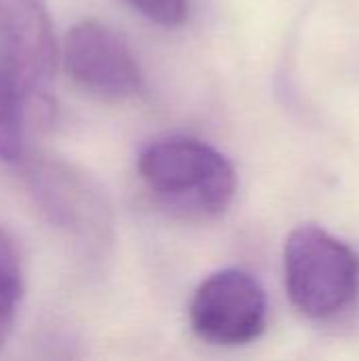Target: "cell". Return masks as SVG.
<instances>
[{"label":"cell","instance_id":"9c48e42d","mask_svg":"<svg viewBox=\"0 0 359 361\" xmlns=\"http://www.w3.org/2000/svg\"><path fill=\"white\" fill-rule=\"evenodd\" d=\"M133 8L146 15L150 21L167 27L182 25L188 17L190 0H127Z\"/></svg>","mask_w":359,"mask_h":361},{"label":"cell","instance_id":"ba28073f","mask_svg":"<svg viewBox=\"0 0 359 361\" xmlns=\"http://www.w3.org/2000/svg\"><path fill=\"white\" fill-rule=\"evenodd\" d=\"M23 296V273L13 239L0 228V351L6 345Z\"/></svg>","mask_w":359,"mask_h":361},{"label":"cell","instance_id":"6da1fadb","mask_svg":"<svg viewBox=\"0 0 359 361\" xmlns=\"http://www.w3.org/2000/svg\"><path fill=\"white\" fill-rule=\"evenodd\" d=\"M138 171L154 199L190 220L222 216L237 195L233 163L212 144L195 137H165L146 146Z\"/></svg>","mask_w":359,"mask_h":361},{"label":"cell","instance_id":"277c9868","mask_svg":"<svg viewBox=\"0 0 359 361\" xmlns=\"http://www.w3.org/2000/svg\"><path fill=\"white\" fill-rule=\"evenodd\" d=\"M0 42L25 89L30 118H47L57 70V42L47 0H0Z\"/></svg>","mask_w":359,"mask_h":361},{"label":"cell","instance_id":"5b68a950","mask_svg":"<svg viewBox=\"0 0 359 361\" xmlns=\"http://www.w3.org/2000/svg\"><path fill=\"white\" fill-rule=\"evenodd\" d=\"M70 78L102 99H127L144 89V74L127 42L106 23L78 21L63 42Z\"/></svg>","mask_w":359,"mask_h":361},{"label":"cell","instance_id":"8992f818","mask_svg":"<svg viewBox=\"0 0 359 361\" xmlns=\"http://www.w3.org/2000/svg\"><path fill=\"white\" fill-rule=\"evenodd\" d=\"M32 190L51 222L59 224L85 245H99L106 239V205L91 184L57 163H40L30 171Z\"/></svg>","mask_w":359,"mask_h":361},{"label":"cell","instance_id":"52a82bcc","mask_svg":"<svg viewBox=\"0 0 359 361\" xmlns=\"http://www.w3.org/2000/svg\"><path fill=\"white\" fill-rule=\"evenodd\" d=\"M28 95L21 78L0 42V161H19L25 146Z\"/></svg>","mask_w":359,"mask_h":361},{"label":"cell","instance_id":"3957f363","mask_svg":"<svg viewBox=\"0 0 359 361\" xmlns=\"http://www.w3.org/2000/svg\"><path fill=\"white\" fill-rule=\"evenodd\" d=\"M267 292L254 275L241 269L209 275L190 302L195 334L220 347H241L258 341L267 330Z\"/></svg>","mask_w":359,"mask_h":361},{"label":"cell","instance_id":"7a4b0ae2","mask_svg":"<svg viewBox=\"0 0 359 361\" xmlns=\"http://www.w3.org/2000/svg\"><path fill=\"white\" fill-rule=\"evenodd\" d=\"M284 277L294 309L309 319L328 322L359 296V254L322 226L303 224L286 239Z\"/></svg>","mask_w":359,"mask_h":361}]
</instances>
